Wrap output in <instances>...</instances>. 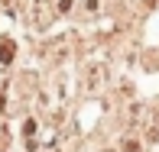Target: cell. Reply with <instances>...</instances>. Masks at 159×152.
<instances>
[{
  "label": "cell",
  "mask_w": 159,
  "mask_h": 152,
  "mask_svg": "<svg viewBox=\"0 0 159 152\" xmlns=\"http://www.w3.org/2000/svg\"><path fill=\"white\" fill-rule=\"evenodd\" d=\"M13 59V42H3L0 46V62H10Z\"/></svg>",
  "instance_id": "6da1fadb"
}]
</instances>
